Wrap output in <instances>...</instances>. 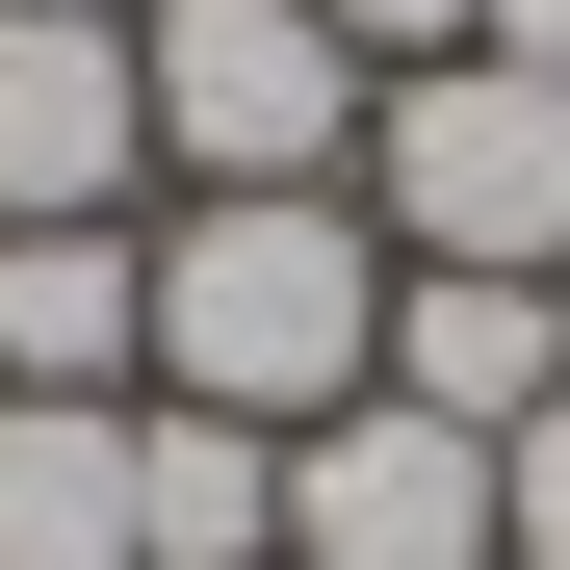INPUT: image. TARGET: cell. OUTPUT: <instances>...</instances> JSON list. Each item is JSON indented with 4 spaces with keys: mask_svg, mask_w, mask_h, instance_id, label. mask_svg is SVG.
Listing matches in <instances>:
<instances>
[{
    "mask_svg": "<svg viewBox=\"0 0 570 570\" xmlns=\"http://www.w3.org/2000/svg\"><path fill=\"white\" fill-rule=\"evenodd\" d=\"M156 390L259 415V441H312V415L390 390V234H363V181H181V234H156Z\"/></svg>",
    "mask_w": 570,
    "mask_h": 570,
    "instance_id": "cell-1",
    "label": "cell"
},
{
    "mask_svg": "<svg viewBox=\"0 0 570 570\" xmlns=\"http://www.w3.org/2000/svg\"><path fill=\"white\" fill-rule=\"evenodd\" d=\"M363 234H390V259H466V285H570V78L415 52L390 105H363Z\"/></svg>",
    "mask_w": 570,
    "mask_h": 570,
    "instance_id": "cell-2",
    "label": "cell"
},
{
    "mask_svg": "<svg viewBox=\"0 0 570 570\" xmlns=\"http://www.w3.org/2000/svg\"><path fill=\"white\" fill-rule=\"evenodd\" d=\"M130 78H156V181H363V78L312 0H130Z\"/></svg>",
    "mask_w": 570,
    "mask_h": 570,
    "instance_id": "cell-3",
    "label": "cell"
},
{
    "mask_svg": "<svg viewBox=\"0 0 570 570\" xmlns=\"http://www.w3.org/2000/svg\"><path fill=\"white\" fill-rule=\"evenodd\" d=\"M285 570H493V441H441L415 390H363L285 441Z\"/></svg>",
    "mask_w": 570,
    "mask_h": 570,
    "instance_id": "cell-4",
    "label": "cell"
},
{
    "mask_svg": "<svg viewBox=\"0 0 570 570\" xmlns=\"http://www.w3.org/2000/svg\"><path fill=\"white\" fill-rule=\"evenodd\" d=\"M156 181V78L130 27H78V0H0V234H78Z\"/></svg>",
    "mask_w": 570,
    "mask_h": 570,
    "instance_id": "cell-5",
    "label": "cell"
},
{
    "mask_svg": "<svg viewBox=\"0 0 570 570\" xmlns=\"http://www.w3.org/2000/svg\"><path fill=\"white\" fill-rule=\"evenodd\" d=\"M0 390H78V415H130V390H156V234H130V208L0 234Z\"/></svg>",
    "mask_w": 570,
    "mask_h": 570,
    "instance_id": "cell-6",
    "label": "cell"
},
{
    "mask_svg": "<svg viewBox=\"0 0 570 570\" xmlns=\"http://www.w3.org/2000/svg\"><path fill=\"white\" fill-rule=\"evenodd\" d=\"M390 390L441 441H519L570 390V285H466V259H390Z\"/></svg>",
    "mask_w": 570,
    "mask_h": 570,
    "instance_id": "cell-7",
    "label": "cell"
},
{
    "mask_svg": "<svg viewBox=\"0 0 570 570\" xmlns=\"http://www.w3.org/2000/svg\"><path fill=\"white\" fill-rule=\"evenodd\" d=\"M130 570H285V441L130 390Z\"/></svg>",
    "mask_w": 570,
    "mask_h": 570,
    "instance_id": "cell-8",
    "label": "cell"
},
{
    "mask_svg": "<svg viewBox=\"0 0 570 570\" xmlns=\"http://www.w3.org/2000/svg\"><path fill=\"white\" fill-rule=\"evenodd\" d=\"M0 570H130V415L0 390Z\"/></svg>",
    "mask_w": 570,
    "mask_h": 570,
    "instance_id": "cell-9",
    "label": "cell"
},
{
    "mask_svg": "<svg viewBox=\"0 0 570 570\" xmlns=\"http://www.w3.org/2000/svg\"><path fill=\"white\" fill-rule=\"evenodd\" d=\"M493 570H570V390L493 441Z\"/></svg>",
    "mask_w": 570,
    "mask_h": 570,
    "instance_id": "cell-10",
    "label": "cell"
},
{
    "mask_svg": "<svg viewBox=\"0 0 570 570\" xmlns=\"http://www.w3.org/2000/svg\"><path fill=\"white\" fill-rule=\"evenodd\" d=\"M312 27H337L363 78H415V52H466V27H493V0H312Z\"/></svg>",
    "mask_w": 570,
    "mask_h": 570,
    "instance_id": "cell-11",
    "label": "cell"
},
{
    "mask_svg": "<svg viewBox=\"0 0 570 570\" xmlns=\"http://www.w3.org/2000/svg\"><path fill=\"white\" fill-rule=\"evenodd\" d=\"M466 52H519V78H570V0H493V27H466Z\"/></svg>",
    "mask_w": 570,
    "mask_h": 570,
    "instance_id": "cell-12",
    "label": "cell"
},
{
    "mask_svg": "<svg viewBox=\"0 0 570 570\" xmlns=\"http://www.w3.org/2000/svg\"><path fill=\"white\" fill-rule=\"evenodd\" d=\"M78 27H130V0H78Z\"/></svg>",
    "mask_w": 570,
    "mask_h": 570,
    "instance_id": "cell-13",
    "label": "cell"
}]
</instances>
